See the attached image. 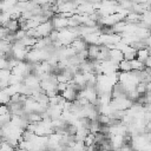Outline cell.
Here are the masks:
<instances>
[{"label": "cell", "instance_id": "3957f363", "mask_svg": "<svg viewBox=\"0 0 151 151\" xmlns=\"http://www.w3.org/2000/svg\"><path fill=\"white\" fill-rule=\"evenodd\" d=\"M124 60V54L122 51L114 48V50H111V61H113L114 64H118L122 63Z\"/></svg>", "mask_w": 151, "mask_h": 151}, {"label": "cell", "instance_id": "ba28073f", "mask_svg": "<svg viewBox=\"0 0 151 151\" xmlns=\"http://www.w3.org/2000/svg\"><path fill=\"white\" fill-rule=\"evenodd\" d=\"M131 66H132V71H145L146 65L142 61H139L138 59H134L131 61Z\"/></svg>", "mask_w": 151, "mask_h": 151}, {"label": "cell", "instance_id": "5b68a950", "mask_svg": "<svg viewBox=\"0 0 151 151\" xmlns=\"http://www.w3.org/2000/svg\"><path fill=\"white\" fill-rule=\"evenodd\" d=\"M150 58V51L149 48H144V50H140V51H137V59L142 63H146L147 59Z\"/></svg>", "mask_w": 151, "mask_h": 151}, {"label": "cell", "instance_id": "6da1fadb", "mask_svg": "<svg viewBox=\"0 0 151 151\" xmlns=\"http://www.w3.org/2000/svg\"><path fill=\"white\" fill-rule=\"evenodd\" d=\"M61 96L64 97V99H65L66 101L73 103V101H76V100L79 98V92H77L76 90H73V88H71V87H67L66 91H64V92L61 93Z\"/></svg>", "mask_w": 151, "mask_h": 151}, {"label": "cell", "instance_id": "7a4b0ae2", "mask_svg": "<svg viewBox=\"0 0 151 151\" xmlns=\"http://www.w3.org/2000/svg\"><path fill=\"white\" fill-rule=\"evenodd\" d=\"M1 27H5L6 29H8L9 32H14V33H17L19 29H20V24H19V21L17 20V19H9L4 26H1Z\"/></svg>", "mask_w": 151, "mask_h": 151}, {"label": "cell", "instance_id": "8992f818", "mask_svg": "<svg viewBox=\"0 0 151 151\" xmlns=\"http://www.w3.org/2000/svg\"><path fill=\"white\" fill-rule=\"evenodd\" d=\"M118 71L119 72H125V73H129L132 71V66H131V61L129 60H123L122 63H119L118 65Z\"/></svg>", "mask_w": 151, "mask_h": 151}, {"label": "cell", "instance_id": "52a82bcc", "mask_svg": "<svg viewBox=\"0 0 151 151\" xmlns=\"http://www.w3.org/2000/svg\"><path fill=\"white\" fill-rule=\"evenodd\" d=\"M123 54H124V59H125V60L132 61V60L137 59V51H136L133 47H131V46H130V48H129L127 51H125Z\"/></svg>", "mask_w": 151, "mask_h": 151}, {"label": "cell", "instance_id": "277c9868", "mask_svg": "<svg viewBox=\"0 0 151 151\" xmlns=\"http://www.w3.org/2000/svg\"><path fill=\"white\" fill-rule=\"evenodd\" d=\"M88 58L90 59H97L100 53V46L99 45H90L88 47Z\"/></svg>", "mask_w": 151, "mask_h": 151}]
</instances>
